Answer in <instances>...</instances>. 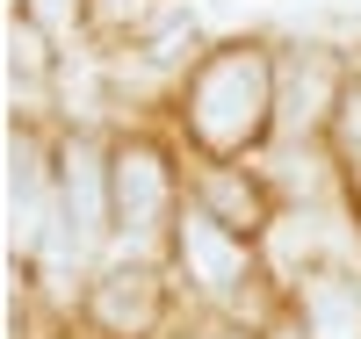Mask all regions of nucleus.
Listing matches in <instances>:
<instances>
[{
  "instance_id": "3",
  "label": "nucleus",
  "mask_w": 361,
  "mask_h": 339,
  "mask_svg": "<svg viewBox=\"0 0 361 339\" xmlns=\"http://www.w3.org/2000/svg\"><path fill=\"white\" fill-rule=\"evenodd\" d=\"M347 101V66L333 44H282L275 51V137L311 144Z\"/></svg>"
},
{
  "instance_id": "4",
  "label": "nucleus",
  "mask_w": 361,
  "mask_h": 339,
  "mask_svg": "<svg viewBox=\"0 0 361 339\" xmlns=\"http://www.w3.org/2000/svg\"><path fill=\"white\" fill-rule=\"evenodd\" d=\"M173 253H180V267H188V282L209 296V303H231L238 296V282H246V267H253V253H246V231H231L217 209H202V202H188L173 217Z\"/></svg>"
},
{
  "instance_id": "12",
  "label": "nucleus",
  "mask_w": 361,
  "mask_h": 339,
  "mask_svg": "<svg viewBox=\"0 0 361 339\" xmlns=\"http://www.w3.org/2000/svg\"><path fill=\"white\" fill-rule=\"evenodd\" d=\"M354 188H361V152H354Z\"/></svg>"
},
{
  "instance_id": "10",
  "label": "nucleus",
  "mask_w": 361,
  "mask_h": 339,
  "mask_svg": "<svg viewBox=\"0 0 361 339\" xmlns=\"http://www.w3.org/2000/svg\"><path fill=\"white\" fill-rule=\"evenodd\" d=\"M159 15V0H87V29L102 37H123V29H145Z\"/></svg>"
},
{
  "instance_id": "1",
  "label": "nucleus",
  "mask_w": 361,
  "mask_h": 339,
  "mask_svg": "<svg viewBox=\"0 0 361 339\" xmlns=\"http://www.w3.org/2000/svg\"><path fill=\"white\" fill-rule=\"evenodd\" d=\"M188 130L209 159H238L253 152L267 130H275V51L238 37V44H217L209 58H195L188 73Z\"/></svg>"
},
{
  "instance_id": "5",
  "label": "nucleus",
  "mask_w": 361,
  "mask_h": 339,
  "mask_svg": "<svg viewBox=\"0 0 361 339\" xmlns=\"http://www.w3.org/2000/svg\"><path fill=\"white\" fill-rule=\"evenodd\" d=\"M8 217H15V253H37L66 231V209H58V166H44L37 137H15V180H8Z\"/></svg>"
},
{
  "instance_id": "2",
  "label": "nucleus",
  "mask_w": 361,
  "mask_h": 339,
  "mask_svg": "<svg viewBox=\"0 0 361 339\" xmlns=\"http://www.w3.org/2000/svg\"><path fill=\"white\" fill-rule=\"evenodd\" d=\"M109 195H116V253L123 260H152L159 238H173V173L152 144H116L109 152Z\"/></svg>"
},
{
  "instance_id": "9",
  "label": "nucleus",
  "mask_w": 361,
  "mask_h": 339,
  "mask_svg": "<svg viewBox=\"0 0 361 339\" xmlns=\"http://www.w3.org/2000/svg\"><path fill=\"white\" fill-rule=\"evenodd\" d=\"M202 209H217V217L238 231V224H260V202H253V188L238 173H209L202 180Z\"/></svg>"
},
{
  "instance_id": "6",
  "label": "nucleus",
  "mask_w": 361,
  "mask_h": 339,
  "mask_svg": "<svg viewBox=\"0 0 361 339\" xmlns=\"http://www.w3.org/2000/svg\"><path fill=\"white\" fill-rule=\"evenodd\" d=\"M267 260H275V274L296 289L304 274L333 267V260H354V238L340 217H325V209H289V217L267 224Z\"/></svg>"
},
{
  "instance_id": "8",
  "label": "nucleus",
  "mask_w": 361,
  "mask_h": 339,
  "mask_svg": "<svg viewBox=\"0 0 361 339\" xmlns=\"http://www.w3.org/2000/svg\"><path fill=\"white\" fill-rule=\"evenodd\" d=\"M296 311H304V339H361V282L347 267H318L296 282Z\"/></svg>"
},
{
  "instance_id": "13",
  "label": "nucleus",
  "mask_w": 361,
  "mask_h": 339,
  "mask_svg": "<svg viewBox=\"0 0 361 339\" xmlns=\"http://www.w3.org/2000/svg\"><path fill=\"white\" fill-rule=\"evenodd\" d=\"M275 339H304V332H275Z\"/></svg>"
},
{
  "instance_id": "11",
  "label": "nucleus",
  "mask_w": 361,
  "mask_h": 339,
  "mask_svg": "<svg viewBox=\"0 0 361 339\" xmlns=\"http://www.w3.org/2000/svg\"><path fill=\"white\" fill-rule=\"evenodd\" d=\"M22 22H37L51 44H73V29L87 22V0H22Z\"/></svg>"
},
{
  "instance_id": "7",
  "label": "nucleus",
  "mask_w": 361,
  "mask_h": 339,
  "mask_svg": "<svg viewBox=\"0 0 361 339\" xmlns=\"http://www.w3.org/2000/svg\"><path fill=\"white\" fill-rule=\"evenodd\" d=\"M87 311H94V325H102L109 339L152 332V318H159V282H152V267L116 260L109 274H94V282H87Z\"/></svg>"
}]
</instances>
